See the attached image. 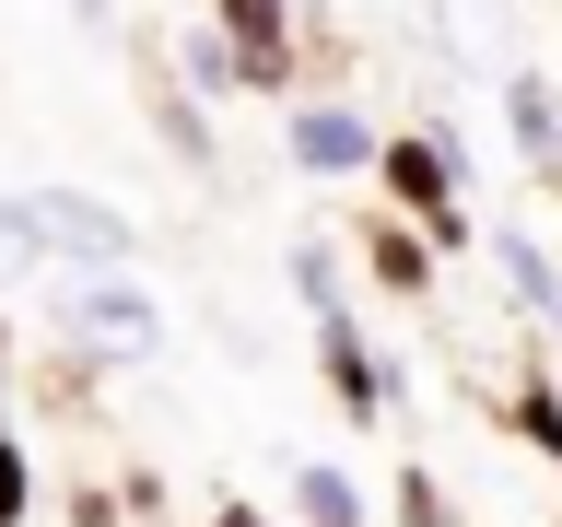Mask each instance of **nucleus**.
I'll use <instances>...</instances> for the list:
<instances>
[{"mask_svg": "<svg viewBox=\"0 0 562 527\" xmlns=\"http://www.w3.org/2000/svg\"><path fill=\"white\" fill-rule=\"evenodd\" d=\"M328 375H340V411H351V422H375V411H386V375L351 351V316H340V305H328Z\"/></svg>", "mask_w": 562, "mask_h": 527, "instance_id": "obj_5", "label": "nucleus"}, {"mask_svg": "<svg viewBox=\"0 0 562 527\" xmlns=\"http://www.w3.org/2000/svg\"><path fill=\"white\" fill-rule=\"evenodd\" d=\"M527 434H539V446L562 457V411H551V399H527Z\"/></svg>", "mask_w": 562, "mask_h": 527, "instance_id": "obj_14", "label": "nucleus"}, {"mask_svg": "<svg viewBox=\"0 0 562 527\" xmlns=\"http://www.w3.org/2000/svg\"><path fill=\"white\" fill-rule=\"evenodd\" d=\"M223 24L246 47V82H281V0H223Z\"/></svg>", "mask_w": 562, "mask_h": 527, "instance_id": "obj_6", "label": "nucleus"}, {"mask_svg": "<svg viewBox=\"0 0 562 527\" xmlns=\"http://www.w3.org/2000/svg\"><path fill=\"white\" fill-rule=\"evenodd\" d=\"M516 141H527V153H551V141H562V117H551L539 82H516Z\"/></svg>", "mask_w": 562, "mask_h": 527, "instance_id": "obj_10", "label": "nucleus"}, {"mask_svg": "<svg viewBox=\"0 0 562 527\" xmlns=\"http://www.w3.org/2000/svg\"><path fill=\"white\" fill-rule=\"evenodd\" d=\"M293 281H305V293H316V316L340 305V270H328V246H305V258H293Z\"/></svg>", "mask_w": 562, "mask_h": 527, "instance_id": "obj_12", "label": "nucleus"}, {"mask_svg": "<svg viewBox=\"0 0 562 527\" xmlns=\"http://www.w3.org/2000/svg\"><path fill=\"white\" fill-rule=\"evenodd\" d=\"M504 270H516V293H527V305H551V293H562V281L539 270V246H527V235H504Z\"/></svg>", "mask_w": 562, "mask_h": 527, "instance_id": "obj_11", "label": "nucleus"}, {"mask_svg": "<svg viewBox=\"0 0 562 527\" xmlns=\"http://www.w3.org/2000/svg\"><path fill=\"white\" fill-rule=\"evenodd\" d=\"M59 328H70V340H94V351H153V340H165L153 293H140V281H117V270L70 281V293H59Z\"/></svg>", "mask_w": 562, "mask_h": 527, "instance_id": "obj_2", "label": "nucleus"}, {"mask_svg": "<svg viewBox=\"0 0 562 527\" xmlns=\"http://www.w3.org/2000/svg\"><path fill=\"white\" fill-rule=\"evenodd\" d=\"M293 165L305 176H363L375 165V130L351 105H293Z\"/></svg>", "mask_w": 562, "mask_h": 527, "instance_id": "obj_4", "label": "nucleus"}, {"mask_svg": "<svg viewBox=\"0 0 562 527\" xmlns=\"http://www.w3.org/2000/svg\"><path fill=\"white\" fill-rule=\"evenodd\" d=\"M375 176L398 188V200L422 211V235L434 246H457L469 223H457V141L446 130H411V141H375Z\"/></svg>", "mask_w": 562, "mask_h": 527, "instance_id": "obj_1", "label": "nucleus"}, {"mask_svg": "<svg viewBox=\"0 0 562 527\" xmlns=\"http://www.w3.org/2000/svg\"><path fill=\"white\" fill-rule=\"evenodd\" d=\"M363 258H375V270H386V281H398V293H422V270H434V258H422V246H411V235H363Z\"/></svg>", "mask_w": 562, "mask_h": 527, "instance_id": "obj_9", "label": "nucleus"}, {"mask_svg": "<svg viewBox=\"0 0 562 527\" xmlns=\"http://www.w3.org/2000/svg\"><path fill=\"white\" fill-rule=\"evenodd\" d=\"M211 527H258V504H223V516H211Z\"/></svg>", "mask_w": 562, "mask_h": 527, "instance_id": "obj_15", "label": "nucleus"}, {"mask_svg": "<svg viewBox=\"0 0 562 527\" xmlns=\"http://www.w3.org/2000/svg\"><path fill=\"white\" fill-rule=\"evenodd\" d=\"M24 246H59V258H130V223L94 200H70V188H35L24 200Z\"/></svg>", "mask_w": 562, "mask_h": 527, "instance_id": "obj_3", "label": "nucleus"}, {"mask_svg": "<svg viewBox=\"0 0 562 527\" xmlns=\"http://www.w3.org/2000/svg\"><path fill=\"white\" fill-rule=\"evenodd\" d=\"M0 527H24V457H12V434H0Z\"/></svg>", "mask_w": 562, "mask_h": 527, "instance_id": "obj_13", "label": "nucleus"}, {"mask_svg": "<svg viewBox=\"0 0 562 527\" xmlns=\"http://www.w3.org/2000/svg\"><path fill=\"white\" fill-rule=\"evenodd\" d=\"M305 516L316 527H363V492H351L340 469H305Z\"/></svg>", "mask_w": 562, "mask_h": 527, "instance_id": "obj_7", "label": "nucleus"}, {"mask_svg": "<svg viewBox=\"0 0 562 527\" xmlns=\"http://www.w3.org/2000/svg\"><path fill=\"white\" fill-rule=\"evenodd\" d=\"M176 59H188V82H200V94H223V82H246V59L223 47V35H188Z\"/></svg>", "mask_w": 562, "mask_h": 527, "instance_id": "obj_8", "label": "nucleus"}]
</instances>
